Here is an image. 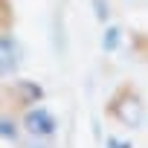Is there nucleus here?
Wrapping results in <instances>:
<instances>
[{
	"label": "nucleus",
	"instance_id": "2",
	"mask_svg": "<svg viewBox=\"0 0 148 148\" xmlns=\"http://www.w3.org/2000/svg\"><path fill=\"white\" fill-rule=\"evenodd\" d=\"M116 35H119L116 29H108V38H105V49H116V41H119Z\"/></svg>",
	"mask_w": 148,
	"mask_h": 148
},
{
	"label": "nucleus",
	"instance_id": "1",
	"mask_svg": "<svg viewBox=\"0 0 148 148\" xmlns=\"http://www.w3.org/2000/svg\"><path fill=\"white\" fill-rule=\"evenodd\" d=\"M18 61H21V49H18L15 38L0 35V76L15 73V70H18Z\"/></svg>",
	"mask_w": 148,
	"mask_h": 148
}]
</instances>
